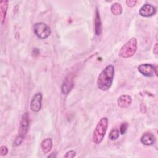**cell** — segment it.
<instances>
[{"label":"cell","mask_w":158,"mask_h":158,"mask_svg":"<svg viewBox=\"0 0 158 158\" xmlns=\"http://www.w3.org/2000/svg\"><path fill=\"white\" fill-rule=\"evenodd\" d=\"M114 76V67L112 65H107L99 74L97 86L102 91H107L112 84Z\"/></svg>","instance_id":"1"},{"label":"cell","mask_w":158,"mask_h":158,"mask_svg":"<svg viewBox=\"0 0 158 158\" xmlns=\"http://www.w3.org/2000/svg\"><path fill=\"white\" fill-rule=\"evenodd\" d=\"M108 127V120L106 117H102L97 123L93 132V140L96 144H100L104 139Z\"/></svg>","instance_id":"2"},{"label":"cell","mask_w":158,"mask_h":158,"mask_svg":"<svg viewBox=\"0 0 158 158\" xmlns=\"http://www.w3.org/2000/svg\"><path fill=\"white\" fill-rule=\"evenodd\" d=\"M136 49L137 40L135 38H131L121 48L118 54L122 58H129L135 54Z\"/></svg>","instance_id":"3"},{"label":"cell","mask_w":158,"mask_h":158,"mask_svg":"<svg viewBox=\"0 0 158 158\" xmlns=\"http://www.w3.org/2000/svg\"><path fill=\"white\" fill-rule=\"evenodd\" d=\"M34 33L40 39H46L51 34V28L47 24L39 22L34 25Z\"/></svg>","instance_id":"4"},{"label":"cell","mask_w":158,"mask_h":158,"mask_svg":"<svg viewBox=\"0 0 158 158\" xmlns=\"http://www.w3.org/2000/svg\"><path fill=\"white\" fill-rule=\"evenodd\" d=\"M157 67L150 64H143L139 65L138 71L143 75L148 77H153L154 74L157 75Z\"/></svg>","instance_id":"5"},{"label":"cell","mask_w":158,"mask_h":158,"mask_svg":"<svg viewBox=\"0 0 158 158\" xmlns=\"http://www.w3.org/2000/svg\"><path fill=\"white\" fill-rule=\"evenodd\" d=\"M29 125V120H28V112H25L22 116V118L20 122L19 129L18 132V136L24 138L25 135H26Z\"/></svg>","instance_id":"6"},{"label":"cell","mask_w":158,"mask_h":158,"mask_svg":"<svg viewBox=\"0 0 158 158\" xmlns=\"http://www.w3.org/2000/svg\"><path fill=\"white\" fill-rule=\"evenodd\" d=\"M42 94L40 93L35 94L30 102V109L34 112H38L41 107Z\"/></svg>","instance_id":"7"},{"label":"cell","mask_w":158,"mask_h":158,"mask_svg":"<svg viewBox=\"0 0 158 158\" xmlns=\"http://www.w3.org/2000/svg\"><path fill=\"white\" fill-rule=\"evenodd\" d=\"M156 12V9L151 4H146L143 5L139 9V14L143 17H151Z\"/></svg>","instance_id":"8"},{"label":"cell","mask_w":158,"mask_h":158,"mask_svg":"<svg viewBox=\"0 0 158 158\" xmlns=\"http://www.w3.org/2000/svg\"><path fill=\"white\" fill-rule=\"evenodd\" d=\"M73 86V77L71 75H68L64 79L62 85V92L64 94H68Z\"/></svg>","instance_id":"9"},{"label":"cell","mask_w":158,"mask_h":158,"mask_svg":"<svg viewBox=\"0 0 158 158\" xmlns=\"http://www.w3.org/2000/svg\"><path fill=\"white\" fill-rule=\"evenodd\" d=\"M140 140L143 144L146 146H151L155 143L156 138L152 133L146 132L143 135Z\"/></svg>","instance_id":"10"},{"label":"cell","mask_w":158,"mask_h":158,"mask_svg":"<svg viewBox=\"0 0 158 158\" xmlns=\"http://www.w3.org/2000/svg\"><path fill=\"white\" fill-rule=\"evenodd\" d=\"M131 98L127 94L120 96L117 100L118 106L121 108H127L129 107L131 104Z\"/></svg>","instance_id":"11"},{"label":"cell","mask_w":158,"mask_h":158,"mask_svg":"<svg viewBox=\"0 0 158 158\" xmlns=\"http://www.w3.org/2000/svg\"><path fill=\"white\" fill-rule=\"evenodd\" d=\"M94 30H95V34L97 36L101 35L102 32V24L100 19L99 12L98 9L96 10V15L94 19Z\"/></svg>","instance_id":"12"},{"label":"cell","mask_w":158,"mask_h":158,"mask_svg":"<svg viewBox=\"0 0 158 158\" xmlns=\"http://www.w3.org/2000/svg\"><path fill=\"white\" fill-rule=\"evenodd\" d=\"M8 1H0V19L1 23L3 24L5 20L7 7H8Z\"/></svg>","instance_id":"13"},{"label":"cell","mask_w":158,"mask_h":158,"mask_svg":"<svg viewBox=\"0 0 158 158\" xmlns=\"http://www.w3.org/2000/svg\"><path fill=\"white\" fill-rule=\"evenodd\" d=\"M52 147V141L50 138H46L43 140L41 143V148L43 153L47 154L49 152Z\"/></svg>","instance_id":"14"},{"label":"cell","mask_w":158,"mask_h":158,"mask_svg":"<svg viewBox=\"0 0 158 158\" xmlns=\"http://www.w3.org/2000/svg\"><path fill=\"white\" fill-rule=\"evenodd\" d=\"M112 13L115 15H119L122 12V7L120 3L115 2L111 6L110 8Z\"/></svg>","instance_id":"15"},{"label":"cell","mask_w":158,"mask_h":158,"mask_svg":"<svg viewBox=\"0 0 158 158\" xmlns=\"http://www.w3.org/2000/svg\"><path fill=\"white\" fill-rule=\"evenodd\" d=\"M119 137V131L117 129L112 130L109 135V138L110 140H115Z\"/></svg>","instance_id":"16"},{"label":"cell","mask_w":158,"mask_h":158,"mask_svg":"<svg viewBox=\"0 0 158 158\" xmlns=\"http://www.w3.org/2000/svg\"><path fill=\"white\" fill-rule=\"evenodd\" d=\"M128 126V125L127 122H123L120 125V133L122 135H123V134L125 133L126 131L127 130Z\"/></svg>","instance_id":"17"},{"label":"cell","mask_w":158,"mask_h":158,"mask_svg":"<svg viewBox=\"0 0 158 158\" xmlns=\"http://www.w3.org/2000/svg\"><path fill=\"white\" fill-rule=\"evenodd\" d=\"M23 138H22V137H20L19 136H17L16 137V138L15 139V140L13 142V146H19L23 141Z\"/></svg>","instance_id":"18"},{"label":"cell","mask_w":158,"mask_h":158,"mask_svg":"<svg viewBox=\"0 0 158 158\" xmlns=\"http://www.w3.org/2000/svg\"><path fill=\"white\" fill-rule=\"evenodd\" d=\"M8 152V149L5 146H1L0 147V154L1 156H6Z\"/></svg>","instance_id":"19"},{"label":"cell","mask_w":158,"mask_h":158,"mask_svg":"<svg viewBox=\"0 0 158 158\" xmlns=\"http://www.w3.org/2000/svg\"><path fill=\"white\" fill-rule=\"evenodd\" d=\"M76 155V152L73 150H70L66 152V154L64 156V157H74Z\"/></svg>","instance_id":"20"},{"label":"cell","mask_w":158,"mask_h":158,"mask_svg":"<svg viewBox=\"0 0 158 158\" xmlns=\"http://www.w3.org/2000/svg\"><path fill=\"white\" fill-rule=\"evenodd\" d=\"M137 1L135 0H127L126 1V4L127 5L128 7H133L135 6V4H136Z\"/></svg>","instance_id":"21"},{"label":"cell","mask_w":158,"mask_h":158,"mask_svg":"<svg viewBox=\"0 0 158 158\" xmlns=\"http://www.w3.org/2000/svg\"><path fill=\"white\" fill-rule=\"evenodd\" d=\"M157 43H156L153 48V52L155 54H157V51H158V49H157Z\"/></svg>","instance_id":"22"}]
</instances>
